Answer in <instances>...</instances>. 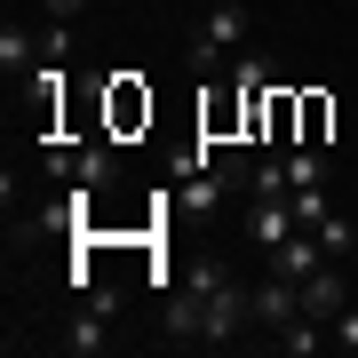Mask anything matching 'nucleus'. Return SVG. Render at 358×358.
Listing matches in <instances>:
<instances>
[{
    "instance_id": "9b49d317",
    "label": "nucleus",
    "mask_w": 358,
    "mask_h": 358,
    "mask_svg": "<svg viewBox=\"0 0 358 358\" xmlns=\"http://www.w3.org/2000/svg\"><path fill=\"white\" fill-rule=\"evenodd\" d=\"M112 176H120V152H112V143H80V176H72V183H88V192H103Z\"/></svg>"
},
{
    "instance_id": "20e7f679",
    "label": "nucleus",
    "mask_w": 358,
    "mask_h": 358,
    "mask_svg": "<svg viewBox=\"0 0 358 358\" xmlns=\"http://www.w3.org/2000/svg\"><path fill=\"white\" fill-rule=\"evenodd\" d=\"M56 343H64L72 358H96V350H112L120 334H112V310H96V303H80L64 327H56Z\"/></svg>"
},
{
    "instance_id": "7ed1b4c3",
    "label": "nucleus",
    "mask_w": 358,
    "mask_h": 358,
    "mask_svg": "<svg viewBox=\"0 0 358 358\" xmlns=\"http://www.w3.org/2000/svg\"><path fill=\"white\" fill-rule=\"evenodd\" d=\"M159 334H167V343H207V294H199L192 279L159 303Z\"/></svg>"
},
{
    "instance_id": "f03ea898",
    "label": "nucleus",
    "mask_w": 358,
    "mask_h": 358,
    "mask_svg": "<svg viewBox=\"0 0 358 358\" xmlns=\"http://www.w3.org/2000/svg\"><path fill=\"white\" fill-rule=\"evenodd\" d=\"M350 303H358V279H350L343 263H319V271L303 279V310H310V319H327V327H334Z\"/></svg>"
},
{
    "instance_id": "9d476101",
    "label": "nucleus",
    "mask_w": 358,
    "mask_h": 358,
    "mask_svg": "<svg viewBox=\"0 0 358 358\" xmlns=\"http://www.w3.org/2000/svg\"><path fill=\"white\" fill-rule=\"evenodd\" d=\"M136 120H152V96H136V80L120 72V88H112V136H128Z\"/></svg>"
},
{
    "instance_id": "423d86ee",
    "label": "nucleus",
    "mask_w": 358,
    "mask_h": 358,
    "mask_svg": "<svg viewBox=\"0 0 358 358\" xmlns=\"http://www.w3.org/2000/svg\"><path fill=\"white\" fill-rule=\"evenodd\" d=\"M319 263H334L327 247H319V231H294L287 247H271V271H279V279H294V287H303V279H310Z\"/></svg>"
},
{
    "instance_id": "ddd939ff",
    "label": "nucleus",
    "mask_w": 358,
    "mask_h": 358,
    "mask_svg": "<svg viewBox=\"0 0 358 358\" xmlns=\"http://www.w3.org/2000/svg\"><path fill=\"white\" fill-rule=\"evenodd\" d=\"M310 231H319V247H327L334 263H350V255H358V223H350V215H327V223H310Z\"/></svg>"
},
{
    "instance_id": "f8f14e48",
    "label": "nucleus",
    "mask_w": 358,
    "mask_h": 358,
    "mask_svg": "<svg viewBox=\"0 0 358 358\" xmlns=\"http://www.w3.org/2000/svg\"><path fill=\"white\" fill-rule=\"evenodd\" d=\"M287 207H294V223H303V231L334 215V199H327V183H294V192H287Z\"/></svg>"
},
{
    "instance_id": "f257e3e1",
    "label": "nucleus",
    "mask_w": 358,
    "mask_h": 358,
    "mask_svg": "<svg viewBox=\"0 0 358 358\" xmlns=\"http://www.w3.org/2000/svg\"><path fill=\"white\" fill-rule=\"evenodd\" d=\"M239 48H247V0H215V8H207V24H199V40H192V72L215 80Z\"/></svg>"
},
{
    "instance_id": "39448f33",
    "label": "nucleus",
    "mask_w": 358,
    "mask_h": 358,
    "mask_svg": "<svg viewBox=\"0 0 358 358\" xmlns=\"http://www.w3.org/2000/svg\"><path fill=\"white\" fill-rule=\"evenodd\" d=\"M327 343H334V327L310 319V310H294L287 327H271V350H279V358H310V350H327Z\"/></svg>"
},
{
    "instance_id": "1a4fd4ad",
    "label": "nucleus",
    "mask_w": 358,
    "mask_h": 358,
    "mask_svg": "<svg viewBox=\"0 0 358 358\" xmlns=\"http://www.w3.org/2000/svg\"><path fill=\"white\" fill-rule=\"evenodd\" d=\"M0 64H8V80H32V64H40V32H24L8 16V24H0Z\"/></svg>"
},
{
    "instance_id": "6e6552de",
    "label": "nucleus",
    "mask_w": 358,
    "mask_h": 358,
    "mask_svg": "<svg viewBox=\"0 0 358 358\" xmlns=\"http://www.w3.org/2000/svg\"><path fill=\"white\" fill-rule=\"evenodd\" d=\"M294 310H303V287H294V279H279V271H271V279L255 287V319H263V327H287Z\"/></svg>"
},
{
    "instance_id": "2eb2a0df",
    "label": "nucleus",
    "mask_w": 358,
    "mask_h": 358,
    "mask_svg": "<svg viewBox=\"0 0 358 358\" xmlns=\"http://www.w3.org/2000/svg\"><path fill=\"white\" fill-rule=\"evenodd\" d=\"M80 8H88V0H48V16H80Z\"/></svg>"
},
{
    "instance_id": "0eeeda50",
    "label": "nucleus",
    "mask_w": 358,
    "mask_h": 358,
    "mask_svg": "<svg viewBox=\"0 0 358 358\" xmlns=\"http://www.w3.org/2000/svg\"><path fill=\"white\" fill-rule=\"evenodd\" d=\"M247 231H255V247L271 255V247H287V239H294L303 223H294V207H287V199H255V215H247Z\"/></svg>"
},
{
    "instance_id": "4468645a",
    "label": "nucleus",
    "mask_w": 358,
    "mask_h": 358,
    "mask_svg": "<svg viewBox=\"0 0 358 358\" xmlns=\"http://www.w3.org/2000/svg\"><path fill=\"white\" fill-rule=\"evenodd\" d=\"M334 350H358V303L343 310V319H334Z\"/></svg>"
}]
</instances>
